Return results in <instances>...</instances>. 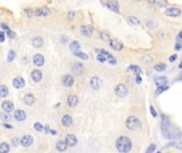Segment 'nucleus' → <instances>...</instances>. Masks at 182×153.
Returning a JSON list of instances; mask_svg holds the SVG:
<instances>
[{
    "label": "nucleus",
    "mask_w": 182,
    "mask_h": 153,
    "mask_svg": "<svg viewBox=\"0 0 182 153\" xmlns=\"http://www.w3.org/2000/svg\"><path fill=\"white\" fill-rule=\"evenodd\" d=\"M154 3L159 4L160 7H166V3H164V2H162L161 0H156V2H154Z\"/></svg>",
    "instance_id": "nucleus-40"
},
{
    "label": "nucleus",
    "mask_w": 182,
    "mask_h": 153,
    "mask_svg": "<svg viewBox=\"0 0 182 153\" xmlns=\"http://www.w3.org/2000/svg\"><path fill=\"white\" fill-rule=\"evenodd\" d=\"M148 2H150V3H154L156 2V0H147Z\"/></svg>",
    "instance_id": "nucleus-49"
},
{
    "label": "nucleus",
    "mask_w": 182,
    "mask_h": 153,
    "mask_svg": "<svg viewBox=\"0 0 182 153\" xmlns=\"http://www.w3.org/2000/svg\"><path fill=\"white\" fill-rule=\"evenodd\" d=\"M167 89H168L167 85H164V86H159L157 88V91H156V93H157V95H160L161 93H163V91H167Z\"/></svg>",
    "instance_id": "nucleus-34"
},
{
    "label": "nucleus",
    "mask_w": 182,
    "mask_h": 153,
    "mask_svg": "<svg viewBox=\"0 0 182 153\" xmlns=\"http://www.w3.org/2000/svg\"><path fill=\"white\" fill-rule=\"evenodd\" d=\"M1 28L4 29V30H7V31H9V30H10V28L7 27V24H1Z\"/></svg>",
    "instance_id": "nucleus-44"
},
{
    "label": "nucleus",
    "mask_w": 182,
    "mask_h": 153,
    "mask_svg": "<svg viewBox=\"0 0 182 153\" xmlns=\"http://www.w3.org/2000/svg\"><path fill=\"white\" fill-rule=\"evenodd\" d=\"M136 83H137V84H141V83H142V78H141L140 74H136Z\"/></svg>",
    "instance_id": "nucleus-45"
},
{
    "label": "nucleus",
    "mask_w": 182,
    "mask_h": 153,
    "mask_svg": "<svg viewBox=\"0 0 182 153\" xmlns=\"http://www.w3.org/2000/svg\"><path fill=\"white\" fill-rule=\"evenodd\" d=\"M179 68H180V69H182V62L179 64Z\"/></svg>",
    "instance_id": "nucleus-50"
},
{
    "label": "nucleus",
    "mask_w": 182,
    "mask_h": 153,
    "mask_svg": "<svg viewBox=\"0 0 182 153\" xmlns=\"http://www.w3.org/2000/svg\"><path fill=\"white\" fill-rule=\"evenodd\" d=\"M24 102H25V104L27 105H32L35 102L34 96L32 94H27L25 97H24Z\"/></svg>",
    "instance_id": "nucleus-22"
},
{
    "label": "nucleus",
    "mask_w": 182,
    "mask_h": 153,
    "mask_svg": "<svg viewBox=\"0 0 182 153\" xmlns=\"http://www.w3.org/2000/svg\"><path fill=\"white\" fill-rule=\"evenodd\" d=\"M142 127V123H141L140 119L135 117V116H129L126 120V128L128 130H131V131H135V130L140 129Z\"/></svg>",
    "instance_id": "nucleus-2"
},
{
    "label": "nucleus",
    "mask_w": 182,
    "mask_h": 153,
    "mask_svg": "<svg viewBox=\"0 0 182 153\" xmlns=\"http://www.w3.org/2000/svg\"><path fill=\"white\" fill-rule=\"evenodd\" d=\"M73 70H74L75 73H77V74H81V73L84 71V67L81 63H75L74 65H73Z\"/></svg>",
    "instance_id": "nucleus-21"
},
{
    "label": "nucleus",
    "mask_w": 182,
    "mask_h": 153,
    "mask_svg": "<svg viewBox=\"0 0 182 153\" xmlns=\"http://www.w3.org/2000/svg\"><path fill=\"white\" fill-rule=\"evenodd\" d=\"M10 151V146L7 143L0 144V153H7Z\"/></svg>",
    "instance_id": "nucleus-27"
},
{
    "label": "nucleus",
    "mask_w": 182,
    "mask_h": 153,
    "mask_svg": "<svg viewBox=\"0 0 182 153\" xmlns=\"http://www.w3.org/2000/svg\"><path fill=\"white\" fill-rule=\"evenodd\" d=\"M31 78H32V80L34 81V82H39V81L42 80V78H43V73L39 71V70L37 69H35L33 70L31 72Z\"/></svg>",
    "instance_id": "nucleus-15"
},
{
    "label": "nucleus",
    "mask_w": 182,
    "mask_h": 153,
    "mask_svg": "<svg viewBox=\"0 0 182 153\" xmlns=\"http://www.w3.org/2000/svg\"><path fill=\"white\" fill-rule=\"evenodd\" d=\"M69 49L73 51V52L79 50V49H80V44H79V42H73L71 43V44L69 45Z\"/></svg>",
    "instance_id": "nucleus-28"
},
{
    "label": "nucleus",
    "mask_w": 182,
    "mask_h": 153,
    "mask_svg": "<svg viewBox=\"0 0 182 153\" xmlns=\"http://www.w3.org/2000/svg\"><path fill=\"white\" fill-rule=\"evenodd\" d=\"M65 141H66L67 146H69V147H75L78 143L76 136L73 135V134H68V135L66 136V140H65Z\"/></svg>",
    "instance_id": "nucleus-11"
},
{
    "label": "nucleus",
    "mask_w": 182,
    "mask_h": 153,
    "mask_svg": "<svg viewBox=\"0 0 182 153\" xmlns=\"http://www.w3.org/2000/svg\"><path fill=\"white\" fill-rule=\"evenodd\" d=\"M14 117L18 121H24V120H26V113L22 110H17L14 113Z\"/></svg>",
    "instance_id": "nucleus-16"
},
{
    "label": "nucleus",
    "mask_w": 182,
    "mask_h": 153,
    "mask_svg": "<svg viewBox=\"0 0 182 153\" xmlns=\"http://www.w3.org/2000/svg\"><path fill=\"white\" fill-rule=\"evenodd\" d=\"M150 112H151V115L153 116V117H157V112H156V110H154V108L152 106V105H150Z\"/></svg>",
    "instance_id": "nucleus-38"
},
{
    "label": "nucleus",
    "mask_w": 182,
    "mask_h": 153,
    "mask_svg": "<svg viewBox=\"0 0 182 153\" xmlns=\"http://www.w3.org/2000/svg\"><path fill=\"white\" fill-rule=\"evenodd\" d=\"M177 58H178V56H177V54H172V56L169 58V62H175Z\"/></svg>",
    "instance_id": "nucleus-43"
},
{
    "label": "nucleus",
    "mask_w": 182,
    "mask_h": 153,
    "mask_svg": "<svg viewBox=\"0 0 182 153\" xmlns=\"http://www.w3.org/2000/svg\"><path fill=\"white\" fill-rule=\"evenodd\" d=\"M4 42V32H0V43Z\"/></svg>",
    "instance_id": "nucleus-42"
},
{
    "label": "nucleus",
    "mask_w": 182,
    "mask_h": 153,
    "mask_svg": "<svg viewBox=\"0 0 182 153\" xmlns=\"http://www.w3.org/2000/svg\"><path fill=\"white\" fill-rule=\"evenodd\" d=\"M78 101H79V99H78L77 96L71 95V96L67 98V105H69L70 108H75L78 104Z\"/></svg>",
    "instance_id": "nucleus-17"
},
{
    "label": "nucleus",
    "mask_w": 182,
    "mask_h": 153,
    "mask_svg": "<svg viewBox=\"0 0 182 153\" xmlns=\"http://www.w3.org/2000/svg\"><path fill=\"white\" fill-rule=\"evenodd\" d=\"M15 56H16V53H15L14 50H10V51H9V56H7V61H9V62H12V61L15 59Z\"/></svg>",
    "instance_id": "nucleus-33"
},
{
    "label": "nucleus",
    "mask_w": 182,
    "mask_h": 153,
    "mask_svg": "<svg viewBox=\"0 0 182 153\" xmlns=\"http://www.w3.org/2000/svg\"><path fill=\"white\" fill-rule=\"evenodd\" d=\"M136 1H141V0H136Z\"/></svg>",
    "instance_id": "nucleus-51"
},
{
    "label": "nucleus",
    "mask_w": 182,
    "mask_h": 153,
    "mask_svg": "<svg viewBox=\"0 0 182 153\" xmlns=\"http://www.w3.org/2000/svg\"><path fill=\"white\" fill-rule=\"evenodd\" d=\"M115 94L120 98L126 97L127 94H128V88H127V86L125 84H118L115 87Z\"/></svg>",
    "instance_id": "nucleus-3"
},
{
    "label": "nucleus",
    "mask_w": 182,
    "mask_h": 153,
    "mask_svg": "<svg viewBox=\"0 0 182 153\" xmlns=\"http://www.w3.org/2000/svg\"><path fill=\"white\" fill-rule=\"evenodd\" d=\"M62 82H63V84L65 86L70 87V86H73V84H74V78L71 76H69V74H66V76H63Z\"/></svg>",
    "instance_id": "nucleus-19"
},
{
    "label": "nucleus",
    "mask_w": 182,
    "mask_h": 153,
    "mask_svg": "<svg viewBox=\"0 0 182 153\" xmlns=\"http://www.w3.org/2000/svg\"><path fill=\"white\" fill-rule=\"evenodd\" d=\"M12 143H13V146H18V143H19V139L18 138H13V140H12Z\"/></svg>",
    "instance_id": "nucleus-41"
},
{
    "label": "nucleus",
    "mask_w": 182,
    "mask_h": 153,
    "mask_svg": "<svg viewBox=\"0 0 182 153\" xmlns=\"http://www.w3.org/2000/svg\"><path fill=\"white\" fill-rule=\"evenodd\" d=\"M179 39H181V41H182V31L179 33Z\"/></svg>",
    "instance_id": "nucleus-48"
},
{
    "label": "nucleus",
    "mask_w": 182,
    "mask_h": 153,
    "mask_svg": "<svg viewBox=\"0 0 182 153\" xmlns=\"http://www.w3.org/2000/svg\"><path fill=\"white\" fill-rule=\"evenodd\" d=\"M1 106H2V110L5 113H11V112L14 110V104L11 101H3V103H2Z\"/></svg>",
    "instance_id": "nucleus-12"
},
{
    "label": "nucleus",
    "mask_w": 182,
    "mask_h": 153,
    "mask_svg": "<svg viewBox=\"0 0 182 153\" xmlns=\"http://www.w3.org/2000/svg\"><path fill=\"white\" fill-rule=\"evenodd\" d=\"M33 128H34V130H36V131H39V132H43L44 131V127H43V125H41L39 122H36V123H34L33 125Z\"/></svg>",
    "instance_id": "nucleus-32"
},
{
    "label": "nucleus",
    "mask_w": 182,
    "mask_h": 153,
    "mask_svg": "<svg viewBox=\"0 0 182 153\" xmlns=\"http://www.w3.org/2000/svg\"><path fill=\"white\" fill-rule=\"evenodd\" d=\"M43 43H44V41L42 37H34L32 39V45L34 46L35 48H41L43 46Z\"/></svg>",
    "instance_id": "nucleus-24"
},
{
    "label": "nucleus",
    "mask_w": 182,
    "mask_h": 153,
    "mask_svg": "<svg viewBox=\"0 0 182 153\" xmlns=\"http://www.w3.org/2000/svg\"><path fill=\"white\" fill-rule=\"evenodd\" d=\"M154 150H156V145H153V144H152V145H150V146L148 147L146 151H147V153H151V152H153Z\"/></svg>",
    "instance_id": "nucleus-36"
},
{
    "label": "nucleus",
    "mask_w": 182,
    "mask_h": 153,
    "mask_svg": "<svg viewBox=\"0 0 182 153\" xmlns=\"http://www.w3.org/2000/svg\"><path fill=\"white\" fill-rule=\"evenodd\" d=\"M74 54L76 56H78V58H80V59H83V60H88V54H85V53L81 52V51H79V50H77V51H75Z\"/></svg>",
    "instance_id": "nucleus-30"
},
{
    "label": "nucleus",
    "mask_w": 182,
    "mask_h": 153,
    "mask_svg": "<svg viewBox=\"0 0 182 153\" xmlns=\"http://www.w3.org/2000/svg\"><path fill=\"white\" fill-rule=\"evenodd\" d=\"M154 83L158 87L159 86H164V85H167L168 83V79L166 76H159L154 80Z\"/></svg>",
    "instance_id": "nucleus-18"
},
{
    "label": "nucleus",
    "mask_w": 182,
    "mask_h": 153,
    "mask_svg": "<svg viewBox=\"0 0 182 153\" xmlns=\"http://www.w3.org/2000/svg\"><path fill=\"white\" fill-rule=\"evenodd\" d=\"M62 125L64 127H70L73 125V118L70 115H64L62 117Z\"/></svg>",
    "instance_id": "nucleus-20"
},
{
    "label": "nucleus",
    "mask_w": 182,
    "mask_h": 153,
    "mask_svg": "<svg viewBox=\"0 0 182 153\" xmlns=\"http://www.w3.org/2000/svg\"><path fill=\"white\" fill-rule=\"evenodd\" d=\"M20 143L24 147H30L33 144V137L31 135H25L20 139Z\"/></svg>",
    "instance_id": "nucleus-10"
},
{
    "label": "nucleus",
    "mask_w": 182,
    "mask_h": 153,
    "mask_svg": "<svg viewBox=\"0 0 182 153\" xmlns=\"http://www.w3.org/2000/svg\"><path fill=\"white\" fill-rule=\"evenodd\" d=\"M97 60H98L99 62H101V63H103V62H105L107 61V58H105L102 53H99L98 56H97Z\"/></svg>",
    "instance_id": "nucleus-35"
},
{
    "label": "nucleus",
    "mask_w": 182,
    "mask_h": 153,
    "mask_svg": "<svg viewBox=\"0 0 182 153\" xmlns=\"http://www.w3.org/2000/svg\"><path fill=\"white\" fill-rule=\"evenodd\" d=\"M165 14L167 15L168 17H178L179 15L181 14V9L180 7H168L167 10L165 11Z\"/></svg>",
    "instance_id": "nucleus-4"
},
{
    "label": "nucleus",
    "mask_w": 182,
    "mask_h": 153,
    "mask_svg": "<svg viewBox=\"0 0 182 153\" xmlns=\"http://www.w3.org/2000/svg\"><path fill=\"white\" fill-rule=\"evenodd\" d=\"M67 18H68L69 20H73L75 18V12H69L68 15H67Z\"/></svg>",
    "instance_id": "nucleus-37"
},
{
    "label": "nucleus",
    "mask_w": 182,
    "mask_h": 153,
    "mask_svg": "<svg viewBox=\"0 0 182 153\" xmlns=\"http://www.w3.org/2000/svg\"><path fill=\"white\" fill-rule=\"evenodd\" d=\"M110 46H111L114 50H116V51H120V50L124 48L123 43H120L119 41H117V39H110Z\"/></svg>",
    "instance_id": "nucleus-7"
},
{
    "label": "nucleus",
    "mask_w": 182,
    "mask_h": 153,
    "mask_svg": "<svg viewBox=\"0 0 182 153\" xmlns=\"http://www.w3.org/2000/svg\"><path fill=\"white\" fill-rule=\"evenodd\" d=\"M129 70L130 71H133V72L136 73V74H142V69L139 66H136V65H131L129 67Z\"/></svg>",
    "instance_id": "nucleus-29"
},
{
    "label": "nucleus",
    "mask_w": 182,
    "mask_h": 153,
    "mask_svg": "<svg viewBox=\"0 0 182 153\" xmlns=\"http://www.w3.org/2000/svg\"><path fill=\"white\" fill-rule=\"evenodd\" d=\"M90 84H91L93 89H99L102 85V81L98 76H93L91 79V81H90Z\"/></svg>",
    "instance_id": "nucleus-5"
},
{
    "label": "nucleus",
    "mask_w": 182,
    "mask_h": 153,
    "mask_svg": "<svg viewBox=\"0 0 182 153\" xmlns=\"http://www.w3.org/2000/svg\"><path fill=\"white\" fill-rule=\"evenodd\" d=\"M7 94H9V89L5 85H0V97L4 98L7 97Z\"/></svg>",
    "instance_id": "nucleus-26"
},
{
    "label": "nucleus",
    "mask_w": 182,
    "mask_h": 153,
    "mask_svg": "<svg viewBox=\"0 0 182 153\" xmlns=\"http://www.w3.org/2000/svg\"><path fill=\"white\" fill-rule=\"evenodd\" d=\"M81 33L84 35V36H91L93 34V27L92 26H88V24H84V26H81Z\"/></svg>",
    "instance_id": "nucleus-6"
},
{
    "label": "nucleus",
    "mask_w": 182,
    "mask_h": 153,
    "mask_svg": "<svg viewBox=\"0 0 182 153\" xmlns=\"http://www.w3.org/2000/svg\"><path fill=\"white\" fill-rule=\"evenodd\" d=\"M181 48H182V44H181V43H178V44L176 45V49H177V50H179V49H181Z\"/></svg>",
    "instance_id": "nucleus-46"
},
{
    "label": "nucleus",
    "mask_w": 182,
    "mask_h": 153,
    "mask_svg": "<svg viewBox=\"0 0 182 153\" xmlns=\"http://www.w3.org/2000/svg\"><path fill=\"white\" fill-rule=\"evenodd\" d=\"M44 63H45V59L42 54H35L34 58H33V64L35 66L41 67L44 65Z\"/></svg>",
    "instance_id": "nucleus-8"
},
{
    "label": "nucleus",
    "mask_w": 182,
    "mask_h": 153,
    "mask_svg": "<svg viewBox=\"0 0 182 153\" xmlns=\"http://www.w3.org/2000/svg\"><path fill=\"white\" fill-rule=\"evenodd\" d=\"M107 5H108L109 9H111L114 12H118L119 11L118 2L116 0H107Z\"/></svg>",
    "instance_id": "nucleus-13"
},
{
    "label": "nucleus",
    "mask_w": 182,
    "mask_h": 153,
    "mask_svg": "<svg viewBox=\"0 0 182 153\" xmlns=\"http://www.w3.org/2000/svg\"><path fill=\"white\" fill-rule=\"evenodd\" d=\"M3 125L7 128V129H12V125Z\"/></svg>",
    "instance_id": "nucleus-47"
},
{
    "label": "nucleus",
    "mask_w": 182,
    "mask_h": 153,
    "mask_svg": "<svg viewBox=\"0 0 182 153\" xmlns=\"http://www.w3.org/2000/svg\"><path fill=\"white\" fill-rule=\"evenodd\" d=\"M25 85H26L25 80H24L22 78H20V76H17V78H15L14 80H13V86H14L15 88H17V89L22 88Z\"/></svg>",
    "instance_id": "nucleus-9"
},
{
    "label": "nucleus",
    "mask_w": 182,
    "mask_h": 153,
    "mask_svg": "<svg viewBox=\"0 0 182 153\" xmlns=\"http://www.w3.org/2000/svg\"><path fill=\"white\" fill-rule=\"evenodd\" d=\"M127 22L130 24V26H140L141 20L135 16H129L128 19H127Z\"/></svg>",
    "instance_id": "nucleus-23"
},
{
    "label": "nucleus",
    "mask_w": 182,
    "mask_h": 153,
    "mask_svg": "<svg viewBox=\"0 0 182 153\" xmlns=\"http://www.w3.org/2000/svg\"><path fill=\"white\" fill-rule=\"evenodd\" d=\"M116 148H117L119 152H129L131 148H132V141L127 136H120L116 140Z\"/></svg>",
    "instance_id": "nucleus-1"
},
{
    "label": "nucleus",
    "mask_w": 182,
    "mask_h": 153,
    "mask_svg": "<svg viewBox=\"0 0 182 153\" xmlns=\"http://www.w3.org/2000/svg\"><path fill=\"white\" fill-rule=\"evenodd\" d=\"M0 117H1V118H3V120H10V115L0 114Z\"/></svg>",
    "instance_id": "nucleus-39"
},
{
    "label": "nucleus",
    "mask_w": 182,
    "mask_h": 153,
    "mask_svg": "<svg viewBox=\"0 0 182 153\" xmlns=\"http://www.w3.org/2000/svg\"><path fill=\"white\" fill-rule=\"evenodd\" d=\"M154 69L157 70V71H164L166 69V65H165L164 63H159V64H157L154 66Z\"/></svg>",
    "instance_id": "nucleus-31"
},
{
    "label": "nucleus",
    "mask_w": 182,
    "mask_h": 153,
    "mask_svg": "<svg viewBox=\"0 0 182 153\" xmlns=\"http://www.w3.org/2000/svg\"><path fill=\"white\" fill-rule=\"evenodd\" d=\"M50 14V10L48 7H39L37 10L35 11V15L36 16H39V17H44V16H47V15Z\"/></svg>",
    "instance_id": "nucleus-14"
},
{
    "label": "nucleus",
    "mask_w": 182,
    "mask_h": 153,
    "mask_svg": "<svg viewBox=\"0 0 182 153\" xmlns=\"http://www.w3.org/2000/svg\"><path fill=\"white\" fill-rule=\"evenodd\" d=\"M56 149L59 150V151H65L67 148V144L65 140H60L56 143Z\"/></svg>",
    "instance_id": "nucleus-25"
}]
</instances>
